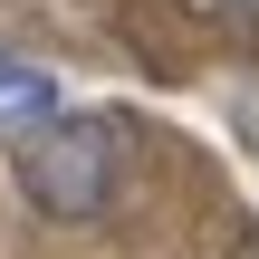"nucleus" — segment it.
Segmentation results:
<instances>
[{
	"instance_id": "nucleus-1",
	"label": "nucleus",
	"mask_w": 259,
	"mask_h": 259,
	"mask_svg": "<svg viewBox=\"0 0 259 259\" xmlns=\"http://www.w3.org/2000/svg\"><path fill=\"white\" fill-rule=\"evenodd\" d=\"M115 173H125V135L106 115H48L38 135H19V192L48 221H96L115 202Z\"/></svg>"
},
{
	"instance_id": "nucleus-4",
	"label": "nucleus",
	"mask_w": 259,
	"mask_h": 259,
	"mask_svg": "<svg viewBox=\"0 0 259 259\" xmlns=\"http://www.w3.org/2000/svg\"><path fill=\"white\" fill-rule=\"evenodd\" d=\"M231 10H250V19H259V0H231Z\"/></svg>"
},
{
	"instance_id": "nucleus-3",
	"label": "nucleus",
	"mask_w": 259,
	"mask_h": 259,
	"mask_svg": "<svg viewBox=\"0 0 259 259\" xmlns=\"http://www.w3.org/2000/svg\"><path fill=\"white\" fill-rule=\"evenodd\" d=\"M240 259H259V231H250V240H240Z\"/></svg>"
},
{
	"instance_id": "nucleus-2",
	"label": "nucleus",
	"mask_w": 259,
	"mask_h": 259,
	"mask_svg": "<svg viewBox=\"0 0 259 259\" xmlns=\"http://www.w3.org/2000/svg\"><path fill=\"white\" fill-rule=\"evenodd\" d=\"M48 115H67V106H58V77H48L38 58H10V48H0V135L19 144V135H38Z\"/></svg>"
}]
</instances>
